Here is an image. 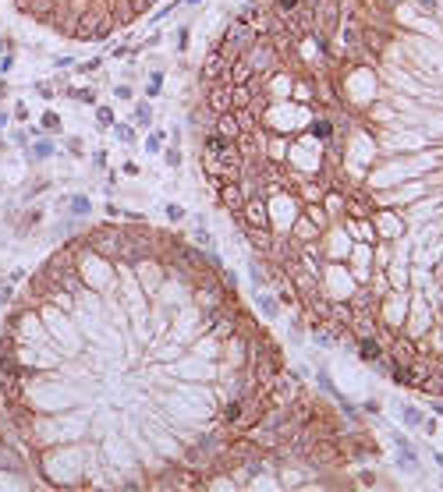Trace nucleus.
<instances>
[{
	"mask_svg": "<svg viewBox=\"0 0 443 492\" xmlns=\"http://www.w3.org/2000/svg\"><path fill=\"white\" fill-rule=\"evenodd\" d=\"M160 145H163V135H160V131H152V135L146 139V152H160Z\"/></svg>",
	"mask_w": 443,
	"mask_h": 492,
	"instance_id": "nucleus-9",
	"label": "nucleus"
},
{
	"mask_svg": "<svg viewBox=\"0 0 443 492\" xmlns=\"http://www.w3.org/2000/svg\"><path fill=\"white\" fill-rule=\"evenodd\" d=\"M167 163L177 167V163H181V152H177V149H167Z\"/></svg>",
	"mask_w": 443,
	"mask_h": 492,
	"instance_id": "nucleus-14",
	"label": "nucleus"
},
{
	"mask_svg": "<svg viewBox=\"0 0 443 492\" xmlns=\"http://www.w3.org/2000/svg\"><path fill=\"white\" fill-rule=\"evenodd\" d=\"M135 121H139L142 128L152 124V110H149V103H139V106H135Z\"/></svg>",
	"mask_w": 443,
	"mask_h": 492,
	"instance_id": "nucleus-4",
	"label": "nucleus"
},
{
	"mask_svg": "<svg viewBox=\"0 0 443 492\" xmlns=\"http://www.w3.org/2000/svg\"><path fill=\"white\" fill-rule=\"evenodd\" d=\"M14 117H18V121H25V117H29V110H25V103H18V106H14Z\"/></svg>",
	"mask_w": 443,
	"mask_h": 492,
	"instance_id": "nucleus-17",
	"label": "nucleus"
},
{
	"mask_svg": "<svg viewBox=\"0 0 443 492\" xmlns=\"http://www.w3.org/2000/svg\"><path fill=\"white\" fill-rule=\"evenodd\" d=\"M358 358H362V361H379V358H383V347H379V340L366 337V340L358 344Z\"/></svg>",
	"mask_w": 443,
	"mask_h": 492,
	"instance_id": "nucleus-3",
	"label": "nucleus"
},
{
	"mask_svg": "<svg viewBox=\"0 0 443 492\" xmlns=\"http://www.w3.org/2000/svg\"><path fill=\"white\" fill-rule=\"evenodd\" d=\"M96 121H99L103 128H107V124H114V110H110V106H96Z\"/></svg>",
	"mask_w": 443,
	"mask_h": 492,
	"instance_id": "nucleus-7",
	"label": "nucleus"
},
{
	"mask_svg": "<svg viewBox=\"0 0 443 492\" xmlns=\"http://www.w3.org/2000/svg\"><path fill=\"white\" fill-rule=\"evenodd\" d=\"M71 206H74V212H89V202H85V199H74Z\"/></svg>",
	"mask_w": 443,
	"mask_h": 492,
	"instance_id": "nucleus-16",
	"label": "nucleus"
},
{
	"mask_svg": "<svg viewBox=\"0 0 443 492\" xmlns=\"http://www.w3.org/2000/svg\"><path fill=\"white\" fill-rule=\"evenodd\" d=\"M117 135H121V142H128V145L135 142V131H132L128 124H117Z\"/></svg>",
	"mask_w": 443,
	"mask_h": 492,
	"instance_id": "nucleus-11",
	"label": "nucleus"
},
{
	"mask_svg": "<svg viewBox=\"0 0 443 492\" xmlns=\"http://www.w3.org/2000/svg\"><path fill=\"white\" fill-rule=\"evenodd\" d=\"M238 216L245 220V227H248V230H263V227L270 223V209H266V202H263L259 195H248Z\"/></svg>",
	"mask_w": 443,
	"mask_h": 492,
	"instance_id": "nucleus-2",
	"label": "nucleus"
},
{
	"mask_svg": "<svg viewBox=\"0 0 443 492\" xmlns=\"http://www.w3.org/2000/svg\"><path fill=\"white\" fill-rule=\"evenodd\" d=\"M43 128H46V131H57V128H61V117H57L54 110H46V114H43Z\"/></svg>",
	"mask_w": 443,
	"mask_h": 492,
	"instance_id": "nucleus-8",
	"label": "nucleus"
},
{
	"mask_svg": "<svg viewBox=\"0 0 443 492\" xmlns=\"http://www.w3.org/2000/svg\"><path fill=\"white\" fill-rule=\"evenodd\" d=\"M401 418H404L408 425H422V422H426V418H422V411H415V407H404V411H401Z\"/></svg>",
	"mask_w": 443,
	"mask_h": 492,
	"instance_id": "nucleus-6",
	"label": "nucleus"
},
{
	"mask_svg": "<svg viewBox=\"0 0 443 492\" xmlns=\"http://www.w3.org/2000/svg\"><path fill=\"white\" fill-rule=\"evenodd\" d=\"M436 464H440V468H443V453H436Z\"/></svg>",
	"mask_w": 443,
	"mask_h": 492,
	"instance_id": "nucleus-19",
	"label": "nucleus"
},
{
	"mask_svg": "<svg viewBox=\"0 0 443 492\" xmlns=\"http://www.w3.org/2000/svg\"><path fill=\"white\" fill-rule=\"evenodd\" d=\"M433 411H436V415L443 418V400H436V404H433Z\"/></svg>",
	"mask_w": 443,
	"mask_h": 492,
	"instance_id": "nucleus-18",
	"label": "nucleus"
},
{
	"mask_svg": "<svg viewBox=\"0 0 443 492\" xmlns=\"http://www.w3.org/2000/svg\"><path fill=\"white\" fill-rule=\"evenodd\" d=\"M7 4L29 21L85 43V39H107L117 25L139 18L152 0H7Z\"/></svg>",
	"mask_w": 443,
	"mask_h": 492,
	"instance_id": "nucleus-1",
	"label": "nucleus"
},
{
	"mask_svg": "<svg viewBox=\"0 0 443 492\" xmlns=\"http://www.w3.org/2000/svg\"><path fill=\"white\" fill-rule=\"evenodd\" d=\"M36 89H39V96H43V99H54V96H50V92H54V85H50V81H39Z\"/></svg>",
	"mask_w": 443,
	"mask_h": 492,
	"instance_id": "nucleus-12",
	"label": "nucleus"
},
{
	"mask_svg": "<svg viewBox=\"0 0 443 492\" xmlns=\"http://www.w3.org/2000/svg\"><path fill=\"white\" fill-rule=\"evenodd\" d=\"M167 216H170V220H181L185 209H181V206H167Z\"/></svg>",
	"mask_w": 443,
	"mask_h": 492,
	"instance_id": "nucleus-15",
	"label": "nucleus"
},
{
	"mask_svg": "<svg viewBox=\"0 0 443 492\" xmlns=\"http://www.w3.org/2000/svg\"><path fill=\"white\" fill-rule=\"evenodd\" d=\"M32 152H36V156H50V152H54V145H50V142H39Z\"/></svg>",
	"mask_w": 443,
	"mask_h": 492,
	"instance_id": "nucleus-13",
	"label": "nucleus"
},
{
	"mask_svg": "<svg viewBox=\"0 0 443 492\" xmlns=\"http://www.w3.org/2000/svg\"><path fill=\"white\" fill-rule=\"evenodd\" d=\"M259 305H263V312H266L270 319H277V312H280V308H277V301H273L270 294H259Z\"/></svg>",
	"mask_w": 443,
	"mask_h": 492,
	"instance_id": "nucleus-5",
	"label": "nucleus"
},
{
	"mask_svg": "<svg viewBox=\"0 0 443 492\" xmlns=\"http://www.w3.org/2000/svg\"><path fill=\"white\" fill-rule=\"evenodd\" d=\"M160 85H163V74H152V78H149V85H146V96H149V99L160 92Z\"/></svg>",
	"mask_w": 443,
	"mask_h": 492,
	"instance_id": "nucleus-10",
	"label": "nucleus"
}]
</instances>
